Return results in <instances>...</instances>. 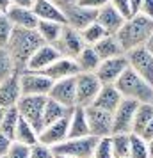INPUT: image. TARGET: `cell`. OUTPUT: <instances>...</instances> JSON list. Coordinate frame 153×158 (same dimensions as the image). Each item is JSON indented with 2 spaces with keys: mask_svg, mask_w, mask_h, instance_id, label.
I'll list each match as a JSON object with an SVG mask.
<instances>
[{
  "mask_svg": "<svg viewBox=\"0 0 153 158\" xmlns=\"http://www.w3.org/2000/svg\"><path fill=\"white\" fill-rule=\"evenodd\" d=\"M13 140H15V142H20V144H25V146H34V144L37 142V131L23 119L22 115H20V119H18Z\"/></svg>",
  "mask_w": 153,
  "mask_h": 158,
  "instance_id": "obj_28",
  "label": "cell"
},
{
  "mask_svg": "<svg viewBox=\"0 0 153 158\" xmlns=\"http://www.w3.org/2000/svg\"><path fill=\"white\" fill-rule=\"evenodd\" d=\"M139 15L153 20V0H142V6H141V13Z\"/></svg>",
  "mask_w": 153,
  "mask_h": 158,
  "instance_id": "obj_42",
  "label": "cell"
},
{
  "mask_svg": "<svg viewBox=\"0 0 153 158\" xmlns=\"http://www.w3.org/2000/svg\"><path fill=\"white\" fill-rule=\"evenodd\" d=\"M137 105L139 103L134 100H121L117 108L112 112V133H132V123Z\"/></svg>",
  "mask_w": 153,
  "mask_h": 158,
  "instance_id": "obj_12",
  "label": "cell"
},
{
  "mask_svg": "<svg viewBox=\"0 0 153 158\" xmlns=\"http://www.w3.org/2000/svg\"><path fill=\"white\" fill-rule=\"evenodd\" d=\"M66 18V25L71 27L75 30H84L87 25L96 22V11L87 7H82L79 4H73V6H68L66 9H62Z\"/></svg>",
  "mask_w": 153,
  "mask_h": 158,
  "instance_id": "obj_14",
  "label": "cell"
},
{
  "mask_svg": "<svg viewBox=\"0 0 153 158\" xmlns=\"http://www.w3.org/2000/svg\"><path fill=\"white\" fill-rule=\"evenodd\" d=\"M45 103H46V96H22L20 101L16 103V108H18L20 115L36 130L37 135L45 128L43 124Z\"/></svg>",
  "mask_w": 153,
  "mask_h": 158,
  "instance_id": "obj_4",
  "label": "cell"
},
{
  "mask_svg": "<svg viewBox=\"0 0 153 158\" xmlns=\"http://www.w3.org/2000/svg\"><path fill=\"white\" fill-rule=\"evenodd\" d=\"M68 124H70V115H66V117H62V119H59V121H55V123H52V124H46V126L39 131L37 142L45 144V146H48V148H53V146L61 144L62 140L68 139Z\"/></svg>",
  "mask_w": 153,
  "mask_h": 158,
  "instance_id": "obj_15",
  "label": "cell"
},
{
  "mask_svg": "<svg viewBox=\"0 0 153 158\" xmlns=\"http://www.w3.org/2000/svg\"><path fill=\"white\" fill-rule=\"evenodd\" d=\"M102 84L95 73H79L75 77V94H77V107H91L96 94L100 93Z\"/></svg>",
  "mask_w": 153,
  "mask_h": 158,
  "instance_id": "obj_6",
  "label": "cell"
},
{
  "mask_svg": "<svg viewBox=\"0 0 153 158\" xmlns=\"http://www.w3.org/2000/svg\"><path fill=\"white\" fill-rule=\"evenodd\" d=\"M93 48H95V52L98 53V57L102 59V60L125 55V52H123V48H121L119 41H117L116 36H112V34L105 36L103 39H100L96 44H93Z\"/></svg>",
  "mask_w": 153,
  "mask_h": 158,
  "instance_id": "obj_24",
  "label": "cell"
},
{
  "mask_svg": "<svg viewBox=\"0 0 153 158\" xmlns=\"http://www.w3.org/2000/svg\"><path fill=\"white\" fill-rule=\"evenodd\" d=\"M11 6H18V7H27V9H32L34 2L36 0H9Z\"/></svg>",
  "mask_w": 153,
  "mask_h": 158,
  "instance_id": "obj_45",
  "label": "cell"
},
{
  "mask_svg": "<svg viewBox=\"0 0 153 158\" xmlns=\"http://www.w3.org/2000/svg\"><path fill=\"white\" fill-rule=\"evenodd\" d=\"M139 137H142V139H144L146 142L153 139V119H151V121H150V123H148V124L144 126V130H142V131L139 133Z\"/></svg>",
  "mask_w": 153,
  "mask_h": 158,
  "instance_id": "obj_43",
  "label": "cell"
},
{
  "mask_svg": "<svg viewBox=\"0 0 153 158\" xmlns=\"http://www.w3.org/2000/svg\"><path fill=\"white\" fill-rule=\"evenodd\" d=\"M48 98L57 101L66 108L77 107V94H75V77L62 80H55L52 84V89L48 93Z\"/></svg>",
  "mask_w": 153,
  "mask_h": 158,
  "instance_id": "obj_13",
  "label": "cell"
},
{
  "mask_svg": "<svg viewBox=\"0 0 153 158\" xmlns=\"http://www.w3.org/2000/svg\"><path fill=\"white\" fill-rule=\"evenodd\" d=\"M98 137L87 135L79 139H66L61 144L53 146L52 151L55 156H71V158H91Z\"/></svg>",
  "mask_w": 153,
  "mask_h": 158,
  "instance_id": "obj_5",
  "label": "cell"
},
{
  "mask_svg": "<svg viewBox=\"0 0 153 158\" xmlns=\"http://www.w3.org/2000/svg\"><path fill=\"white\" fill-rule=\"evenodd\" d=\"M114 85L119 91V94L126 100H134L137 103H153V85L142 80L130 68L125 69Z\"/></svg>",
  "mask_w": 153,
  "mask_h": 158,
  "instance_id": "obj_3",
  "label": "cell"
},
{
  "mask_svg": "<svg viewBox=\"0 0 153 158\" xmlns=\"http://www.w3.org/2000/svg\"><path fill=\"white\" fill-rule=\"evenodd\" d=\"M9 7H11V2L9 0H0V15H6Z\"/></svg>",
  "mask_w": 153,
  "mask_h": 158,
  "instance_id": "obj_47",
  "label": "cell"
},
{
  "mask_svg": "<svg viewBox=\"0 0 153 158\" xmlns=\"http://www.w3.org/2000/svg\"><path fill=\"white\" fill-rule=\"evenodd\" d=\"M6 16H7V20L11 22V25L15 29H36L37 22H39L32 9L18 7V6H11L7 9Z\"/></svg>",
  "mask_w": 153,
  "mask_h": 158,
  "instance_id": "obj_21",
  "label": "cell"
},
{
  "mask_svg": "<svg viewBox=\"0 0 153 158\" xmlns=\"http://www.w3.org/2000/svg\"><path fill=\"white\" fill-rule=\"evenodd\" d=\"M13 25L7 20L6 15H0V48H6L9 43V37H11V32H13Z\"/></svg>",
  "mask_w": 153,
  "mask_h": 158,
  "instance_id": "obj_36",
  "label": "cell"
},
{
  "mask_svg": "<svg viewBox=\"0 0 153 158\" xmlns=\"http://www.w3.org/2000/svg\"><path fill=\"white\" fill-rule=\"evenodd\" d=\"M32 11H34V15H36L39 22H53V23L66 25V18L62 9L57 7L50 0H36L34 6H32Z\"/></svg>",
  "mask_w": 153,
  "mask_h": 158,
  "instance_id": "obj_20",
  "label": "cell"
},
{
  "mask_svg": "<svg viewBox=\"0 0 153 158\" xmlns=\"http://www.w3.org/2000/svg\"><path fill=\"white\" fill-rule=\"evenodd\" d=\"M109 4L116 9L119 15H123L125 18H130V6H128V0H109Z\"/></svg>",
  "mask_w": 153,
  "mask_h": 158,
  "instance_id": "obj_39",
  "label": "cell"
},
{
  "mask_svg": "<svg viewBox=\"0 0 153 158\" xmlns=\"http://www.w3.org/2000/svg\"><path fill=\"white\" fill-rule=\"evenodd\" d=\"M52 46L61 53V57L73 59V60H75L77 55L80 53V50L86 46V44H84V41H82L79 30H75V29H71V27L64 25L61 36H59V39L52 44Z\"/></svg>",
  "mask_w": 153,
  "mask_h": 158,
  "instance_id": "obj_9",
  "label": "cell"
},
{
  "mask_svg": "<svg viewBox=\"0 0 153 158\" xmlns=\"http://www.w3.org/2000/svg\"><path fill=\"white\" fill-rule=\"evenodd\" d=\"M112 156L114 158H128L130 151V133H112L110 135Z\"/></svg>",
  "mask_w": 153,
  "mask_h": 158,
  "instance_id": "obj_31",
  "label": "cell"
},
{
  "mask_svg": "<svg viewBox=\"0 0 153 158\" xmlns=\"http://www.w3.org/2000/svg\"><path fill=\"white\" fill-rule=\"evenodd\" d=\"M105 36H109L105 30L98 25V23H91V25H87L84 30H80V37L82 41H84V44H89V46H93V44H96L100 39H103Z\"/></svg>",
  "mask_w": 153,
  "mask_h": 158,
  "instance_id": "obj_32",
  "label": "cell"
},
{
  "mask_svg": "<svg viewBox=\"0 0 153 158\" xmlns=\"http://www.w3.org/2000/svg\"><path fill=\"white\" fill-rule=\"evenodd\" d=\"M20 73H16L7 80L0 82V107L2 108H11L16 107V103L22 98V89H20Z\"/></svg>",
  "mask_w": 153,
  "mask_h": 158,
  "instance_id": "obj_19",
  "label": "cell"
},
{
  "mask_svg": "<svg viewBox=\"0 0 153 158\" xmlns=\"http://www.w3.org/2000/svg\"><path fill=\"white\" fill-rule=\"evenodd\" d=\"M29 158H55V155H53L52 148H48L41 142H36L34 146H30Z\"/></svg>",
  "mask_w": 153,
  "mask_h": 158,
  "instance_id": "obj_37",
  "label": "cell"
},
{
  "mask_svg": "<svg viewBox=\"0 0 153 158\" xmlns=\"http://www.w3.org/2000/svg\"><path fill=\"white\" fill-rule=\"evenodd\" d=\"M41 44H43V39L39 37L36 29H13L6 50L13 57L18 73L27 69L29 59Z\"/></svg>",
  "mask_w": 153,
  "mask_h": 158,
  "instance_id": "obj_1",
  "label": "cell"
},
{
  "mask_svg": "<svg viewBox=\"0 0 153 158\" xmlns=\"http://www.w3.org/2000/svg\"><path fill=\"white\" fill-rule=\"evenodd\" d=\"M125 20H126V18H125L123 15H119L110 4H107V6H103L102 9L96 11V23H98L107 34H112V36L121 29V25L125 23Z\"/></svg>",
  "mask_w": 153,
  "mask_h": 158,
  "instance_id": "obj_18",
  "label": "cell"
},
{
  "mask_svg": "<svg viewBox=\"0 0 153 158\" xmlns=\"http://www.w3.org/2000/svg\"><path fill=\"white\" fill-rule=\"evenodd\" d=\"M29 153H30V146H25V144H20V142L13 140L6 158H29Z\"/></svg>",
  "mask_w": 153,
  "mask_h": 158,
  "instance_id": "obj_38",
  "label": "cell"
},
{
  "mask_svg": "<svg viewBox=\"0 0 153 158\" xmlns=\"http://www.w3.org/2000/svg\"><path fill=\"white\" fill-rule=\"evenodd\" d=\"M144 46L148 48V52L153 55V32H151V36H150V39H148V43H146Z\"/></svg>",
  "mask_w": 153,
  "mask_h": 158,
  "instance_id": "obj_48",
  "label": "cell"
},
{
  "mask_svg": "<svg viewBox=\"0 0 153 158\" xmlns=\"http://www.w3.org/2000/svg\"><path fill=\"white\" fill-rule=\"evenodd\" d=\"M18 119H20L18 108L16 107L6 108V110H4V115H2V121H0V133H4L6 137H9V139L13 140L16 124H18Z\"/></svg>",
  "mask_w": 153,
  "mask_h": 158,
  "instance_id": "obj_30",
  "label": "cell"
},
{
  "mask_svg": "<svg viewBox=\"0 0 153 158\" xmlns=\"http://www.w3.org/2000/svg\"><path fill=\"white\" fill-rule=\"evenodd\" d=\"M59 57H61V53H59L52 44L43 43L34 53H32V57L29 59L27 69H29V71H37L39 73V71H43V69H46L52 62H55Z\"/></svg>",
  "mask_w": 153,
  "mask_h": 158,
  "instance_id": "obj_16",
  "label": "cell"
},
{
  "mask_svg": "<svg viewBox=\"0 0 153 158\" xmlns=\"http://www.w3.org/2000/svg\"><path fill=\"white\" fill-rule=\"evenodd\" d=\"M75 62H77V66H79V71L80 73H95L96 68H98L100 62H102V59L98 57V53L95 52L93 46L86 44V46L80 50V53L77 55Z\"/></svg>",
  "mask_w": 153,
  "mask_h": 158,
  "instance_id": "obj_25",
  "label": "cell"
},
{
  "mask_svg": "<svg viewBox=\"0 0 153 158\" xmlns=\"http://www.w3.org/2000/svg\"><path fill=\"white\" fill-rule=\"evenodd\" d=\"M128 68V60L126 55H119V57L105 59L100 62V66L96 68V78L100 80L102 85H114L116 80L123 75V71Z\"/></svg>",
  "mask_w": 153,
  "mask_h": 158,
  "instance_id": "obj_10",
  "label": "cell"
},
{
  "mask_svg": "<svg viewBox=\"0 0 153 158\" xmlns=\"http://www.w3.org/2000/svg\"><path fill=\"white\" fill-rule=\"evenodd\" d=\"M18 78H20L22 96H48L52 84H53L43 73L29 71V69L22 71L18 75Z\"/></svg>",
  "mask_w": 153,
  "mask_h": 158,
  "instance_id": "obj_7",
  "label": "cell"
},
{
  "mask_svg": "<svg viewBox=\"0 0 153 158\" xmlns=\"http://www.w3.org/2000/svg\"><path fill=\"white\" fill-rule=\"evenodd\" d=\"M62 27H64V25L53 23V22H37L36 30H37V34H39V37L43 39V43L53 44L59 39V36H61Z\"/></svg>",
  "mask_w": 153,
  "mask_h": 158,
  "instance_id": "obj_29",
  "label": "cell"
},
{
  "mask_svg": "<svg viewBox=\"0 0 153 158\" xmlns=\"http://www.w3.org/2000/svg\"><path fill=\"white\" fill-rule=\"evenodd\" d=\"M55 158H71V156H55Z\"/></svg>",
  "mask_w": 153,
  "mask_h": 158,
  "instance_id": "obj_51",
  "label": "cell"
},
{
  "mask_svg": "<svg viewBox=\"0 0 153 158\" xmlns=\"http://www.w3.org/2000/svg\"><path fill=\"white\" fill-rule=\"evenodd\" d=\"M4 110H6V108H2V107H0V121H2V115H4Z\"/></svg>",
  "mask_w": 153,
  "mask_h": 158,
  "instance_id": "obj_50",
  "label": "cell"
},
{
  "mask_svg": "<svg viewBox=\"0 0 153 158\" xmlns=\"http://www.w3.org/2000/svg\"><path fill=\"white\" fill-rule=\"evenodd\" d=\"M50 2H53L57 7L61 9H66L68 6H73V4H77V0H50Z\"/></svg>",
  "mask_w": 153,
  "mask_h": 158,
  "instance_id": "obj_46",
  "label": "cell"
},
{
  "mask_svg": "<svg viewBox=\"0 0 153 158\" xmlns=\"http://www.w3.org/2000/svg\"><path fill=\"white\" fill-rule=\"evenodd\" d=\"M128 158H150L148 153V144L142 137L130 133V151H128Z\"/></svg>",
  "mask_w": 153,
  "mask_h": 158,
  "instance_id": "obj_34",
  "label": "cell"
},
{
  "mask_svg": "<svg viewBox=\"0 0 153 158\" xmlns=\"http://www.w3.org/2000/svg\"><path fill=\"white\" fill-rule=\"evenodd\" d=\"M11 144H13V140H11L9 137H6L4 133H0V158H6L9 148H11Z\"/></svg>",
  "mask_w": 153,
  "mask_h": 158,
  "instance_id": "obj_41",
  "label": "cell"
},
{
  "mask_svg": "<svg viewBox=\"0 0 153 158\" xmlns=\"http://www.w3.org/2000/svg\"><path fill=\"white\" fill-rule=\"evenodd\" d=\"M71 112V108H66L64 105H61L57 101L50 100L48 96H46V103H45V110H43V124H52V123L59 121V119H62L66 115H70Z\"/></svg>",
  "mask_w": 153,
  "mask_h": 158,
  "instance_id": "obj_27",
  "label": "cell"
},
{
  "mask_svg": "<svg viewBox=\"0 0 153 158\" xmlns=\"http://www.w3.org/2000/svg\"><path fill=\"white\" fill-rule=\"evenodd\" d=\"M128 6H130V16H135V15L141 13L142 0H128Z\"/></svg>",
  "mask_w": 153,
  "mask_h": 158,
  "instance_id": "obj_44",
  "label": "cell"
},
{
  "mask_svg": "<svg viewBox=\"0 0 153 158\" xmlns=\"http://www.w3.org/2000/svg\"><path fill=\"white\" fill-rule=\"evenodd\" d=\"M16 73H18V69L13 62V57L9 55L6 48H0V82L7 80L9 77H13Z\"/></svg>",
  "mask_w": 153,
  "mask_h": 158,
  "instance_id": "obj_33",
  "label": "cell"
},
{
  "mask_svg": "<svg viewBox=\"0 0 153 158\" xmlns=\"http://www.w3.org/2000/svg\"><path fill=\"white\" fill-rule=\"evenodd\" d=\"M89 126L87 117H86V108L73 107L70 112V124H68V139H79V137H87Z\"/></svg>",
  "mask_w": 153,
  "mask_h": 158,
  "instance_id": "obj_23",
  "label": "cell"
},
{
  "mask_svg": "<svg viewBox=\"0 0 153 158\" xmlns=\"http://www.w3.org/2000/svg\"><path fill=\"white\" fill-rule=\"evenodd\" d=\"M148 153H150V158H153V139L151 140H148Z\"/></svg>",
  "mask_w": 153,
  "mask_h": 158,
  "instance_id": "obj_49",
  "label": "cell"
},
{
  "mask_svg": "<svg viewBox=\"0 0 153 158\" xmlns=\"http://www.w3.org/2000/svg\"><path fill=\"white\" fill-rule=\"evenodd\" d=\"M128 68L134 73H137L142 80H146L150 85H153V55L148 52L146 46H139L134 50L126 52Z\"/></svg>",
  "mask_w": 153,
  "mask_h": 158,
  "instance_id": "obj_8",
  "label": "cell"
},
{
  "mask_svg": "<svg viewBox=\"0 0 153 158\" xmlns=\"http://www.w3.org/2000/svg\"><path fill=\"white\" fill-rule=\"evenodd\" d=\"M123 96L119 94V91L116 89V85H102L100 93L96 94L95 101H93V107L102 108L105 112L112 114L117 108V105L121 103Z\"/></svg>",
  "mask_w": 153,
  "mask_h": 158,
  "instance_id": "obj_22",
  "label": "cell"
},
{
  "mask_svg": "<svg viewBox=\"0 0 153 158\" xmlns=\"http://www.w3.org/2000/svg\"><path fill=\"white\" fill-rule=\"evenodd\" d=\"M153 32V20L146 18L142 15H135L126 18L125 23L121 25V29L117 30L116 39L119 41L123 52L134 50V48H139V46H144L148 43V39Z\"/></svg>",
  "mask_w": 153,
  "mask_h": 158,
  "instance_id": "obj_2",
  "label": "cell"
},
{
  "mask_svg": "<svg viewBox=\"0 0 153 158\" xmlns=\"http://www.w3.org/2000/svg\"><path fill=\"white\" fill-rule=\"evenodd\" d=\"M77 4L82 6V7L98 11V9H102L103 6H107V4H109V0H77Z\"/></svg>",
  "mask_w": 153,
  "mask_h": 158,
  "instance_id": "obj_40",
  "label": "cell"
},
{
  "mask_svg": "<svg viewBox=\"0 0 153 158\" xmlns=\"http://www.w3.org/2000/svg\"><path fill=\"white\" fill-rule=\"evenodd\" d=\"M153 119V103H139L134 114V123H132V133L139 135L144 126Z\"/></svg>",
  "mask_w": 153,
  "mask_h": 158,
  "instance_id": "obj_26",
  "label": "cell"
},
{
  "mask_svg": "<svg viewBox=\"0 0 153 158\" xmlns=\"http://www.w3.org/2000/svg\"><path fill=\"white\" fill-rule=\"evenodd\" d=\"M89 133L93 137H110L112 135V114L96 107H86Z\"/></svg>",
  "mask_w": 153,
  "mask_h": 158,
  "instance_id": "obj_11",
  "label": "cell"
},
{
  "mask_svg": "<svg viewBox=\"0 0 153 158\" xmlns=\"http://www.w3.org/2000/svg\"><path fill=\"white\" fill-rule=\"evenodd\" d=\"M91 158H114L112 156V146H110V137H100L96 139L93 156Z\"/></svg>",
  "mask_w": 153,
  "mask_h": 158,
  "instance_id": "obj_35",
  "label": "cell"
},
{
  "mask_svg": "<svg viewBox=\"0 0 153 158\" xmlns=\"http://www.w3.org/2000/svg\"><path fill=\"white\" fill-rule=\"evenodd\" d=\"M45 77H48L52 82L55 80H62V78H70V77H77L79 75V66L73 59H66V57H59L55 62H52L46 69H43Z\"/></svg>",
  "mask_w": 153,
  "mask_h": 158,
  "instance_id": "obj_17",
  "label": "cell"
}]
</instances>
